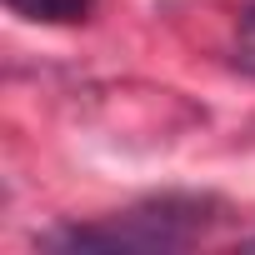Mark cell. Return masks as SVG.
Wrapping results in <instances>:
<instances>
[{"instance_id": "cell-1", "label": "cell", "mask_w": 255, "mask_h": 255, "mask_svg": "<svg viewBox=\"0 0 255 255\" xmlns=\"http://www.w3.org/2000/svg\"><path fill=\"white\" fill-rule=\"evenodd\" d=\"M210 220H215L210 200L165 195L140 210L110 215L100 225H70V230L50 235L45 245H60V250H175V245H190Z\"/></svg>"}, {"instance_id": "cell-2", "label": "cell", "mask_w": 255, "mask_h": 255, "mask_svg": "<svg viewBox=\"0 0 255 255\" xmlns=\"http://www.w3.org/2000/svg\"><path fill=\"white\" fill-rule=\"evenodd\" d=\"M5 5L25 20H40V25H75L90 15L95 0H5Z\"/></svg>"}, {"instance_id": "cell-3", "label": "cell", "mask_w": 255, "mask_h": 255, "mask_svg": "<svg viewBox=\"0 0 255 255\" xmlns=\"http://www.w3.org/2000/svg\"><path fill=\"white\" fill-rule=\"evenodd\" d=\"M230 60L245 70V75H255V0L240 10V20H235V40H230Z\"/></svg>"}, {"instance_id": "cell-4", "label": "cell", "mask_w": 255, "mask_h": 255, "mask_svg": "<svg viewBox=\"0 0 255 255\" xmlns=\"http://www.w3.org/2000/svg\"><path fill=\"white\" fill-rule=\"evenodd\" d=\"M250 245H255V240H250Z\"/></svg>"}]
</instances>
